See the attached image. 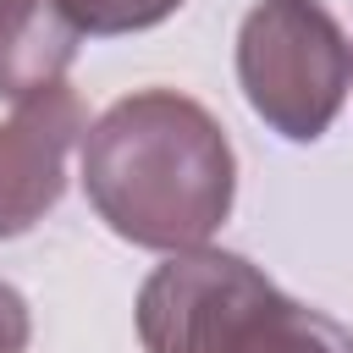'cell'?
Instances as JSON below:
<instances>
[{
	"instance_id": "1",
	"label": "cell",
	"mask_w": 353,
	"mask_h": 353,
	"mask_svg": "<svg viewBox=\"0 0 353 353\" xmlns=\"http://www.w3.org/2000/svg\"><path fill=\"white\" fill-rule=\"evenodd\" d=\"M83 193L121 243L182 254L210 243L232 215L237 154L193 94L138 88L88 121Z\"/></svg>"
},
{
	"instance_id": "2",
	"label": "cell",
	"mask_w": 353,
	"mask_h": 353,
	"mask_svg": "<svg viewBox=\"0 0 353 353\" xmlns=\"http://www.w3.org/2000/svg\"><path fill=\"white\" fill-rule=\"evenodd\" d=\"M237 88L276 138L314 143L353 88V44L320 0H254L237 28Z\"/></svg>"
},
{
	"instance_id": "3",
	"label": "cell",
	"mask_w": 353,
	"mask_h": 353,
	"mask_svg": "<svg viewBox=\"0 0 353 353\" xmlns=\"http://www.w3.org/2000/svg\"><path fill=\"white\" fill-rule=\"evenodd\" d=\"M83 94L61 77L0 121V243L28 237L66 193V154L83 143Z\"/></svg>"
},
{
	"instance_id": "4",
	"label": "cell",
	"mask_w": 353,
	"mask_h": 353,
	"mask_svg": "<svg viewBox=\"0 0 353 353\" xmlns=\"http://www.w3.org/2000/svg\"><path fill=\"white\" fill-rule=\"evenodd\" d=\"M193 353H353V331L325 309L287 298L254 259L210 298Z\"/></svg>"
},
{
	"instance_id": "5",
	"label": "cell",
	"mask_w": 353,
	"mask_h": 353,
	"mask_svg": "<svg viewBox=\"0 0 353 353\" xmlns=\"http://www.w3.org/2000/svg\"><path fill=\"white\" fill-rule=\"evenodd\" d=\"M83 28L66 0H0V99H28L66 77Z\"/></svg>"
},
{
	"instance_id": "6",
	"label": "cell",
	"mask_w": 353,
	"mask_h": 353,
	"mask_svg": "<svg viewBox=\"0 0 353 353\" xmlns=\"http://www.w3.org/2000/svg\"><path fill=\"white\" fill-rule=\"evenodd\" d=\"M72 22L88 39H116V33H143L154 22H165L171 11H182V0H66Z\"/></svg>"
},
{
	"instance_id": "7",
	"label": "cell",
	"mask_w": 353,
	"mask_h": 353,
	"mask_svg": "<svg viewBox=\"0 0 353 353\" xmlns=\"http://www.w3.org/2000/svg\"><path fill=\"white\" fill-rule=\"evenodd\" d=\"M33 342V314H28V298L0 281V353H28Z\"/></svg>"
}]
</instances>
